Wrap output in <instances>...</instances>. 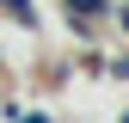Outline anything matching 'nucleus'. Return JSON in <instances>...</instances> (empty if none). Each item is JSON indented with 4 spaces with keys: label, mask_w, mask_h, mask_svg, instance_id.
<instances>
[{
    "label": "nucleus",
    "mask_w": 129,
    "mask_h": 123,
    "mask_svg": "<svg viewBox=\"0 0 129 123\" xmlns=\"http://www.w3.org/2000/svg\"><path fill=\"white\" fill-rule=\"evenodd\" d=\"M61 6H68V25L74 31H86V25H99L111 12V0H61Z\"/></svg>",
    "instance_id": "1"
},
{
    "label": "nucleus",
    "mask_w": 129,
    "mask_h": 123,
    "mask_svg": "<svg viewBox=\"0 0 129 123\" xmlns=\"http://www.w3.org/2000/svg\"><path fill=\"white\" fill-rule=\"evenodd\" d=\"M0 6H6V12H12V19H25V25H31V19H37V12H31V0H0Z\"/></svg>",
    "instance_id": "2"
},
{
    "label": "nucleus",
    "mask_w": 129,
    "mask_h": 123,
    "mask_svg": "<svg viewBox=\"0 0 129 123\" xmlns=\"http://www.w3.org/2000/svg\"><path fill=\"white\" fill-rule=\"evenodd\" d=\"M117 25H123V31H129V0H123V6H117Z\"/></svg>",
    "instance_id": "3"
},
{
    "label": "nucleus",
    "mask_w": 129,
    "mask_h": 123,
    "mask_svg": "<svg viewBox=\"0 0 129 123\" xmlns=\"http://www.w3.org/2000/svg\"><path fill=\"white\" fill-rule=\"evenodd\" d=\"M25 123H49V117H37V111H31V117H25Z\"/></svg>",
    "instance_id": "4"
}]
</instances>
